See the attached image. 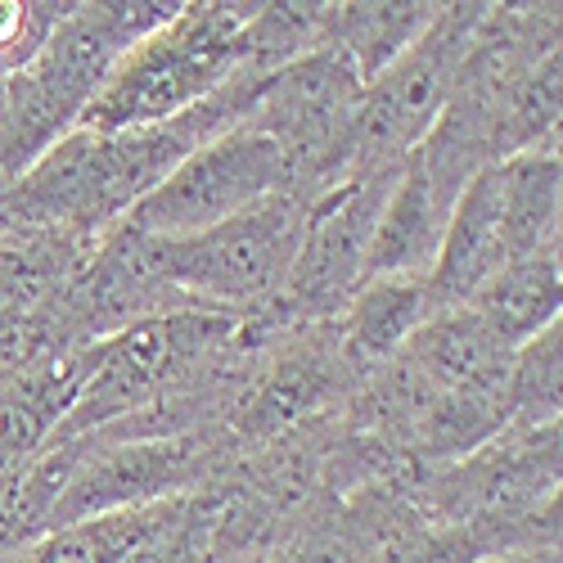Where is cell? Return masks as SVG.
I'll return each mask as SVG.
<instances>
[{
	"mask_svg": "<svg viewBox=\"0 0 563 563\" xmlns=\"http://www.w3.org/2000/svg\"><path fill=\"white\" fill-rule=\"evenodd\" d=\"M257 86L262 77H234L195 109L158 126H135L113 135L81 126L68 131L10 180L5 208L14 225L55 230L68 240L96 244L100 234L122 225V217L150 190H158L195 150L240 126Z\"/></svg>",
	"mask_w": 563,
	"mask_h": 563,
	"instance_id": "1",
	"label": "cell"
},
{
	"mask_svg": "<svg viewBox=\"0 0 563 563\" xmlns=\"http://www.w3.org/2000/svg\"><path fill=\"white\" fill-rule=\"evenodd\" d=\"M257 5L195 0L176 5L154 32L126 45L100 90L81 109V131H135L180 118L234 77L253 73V27Z\"/></svg>",
	"mask_w": 563,
	"mask_h": 563,
	"instance_id": "2",
	"label": "cell"
},
{
	"mask_svg": "<svg viewBox=\"0 0 563 563\" xmlns=\"http://www.w3.org/2000/svg\"><path fill=\"white\" fill-rule=\"evenodd\" d=\"M559 424H509L464 460L406 468L401 478L433 523L464 528L483 554H500L559 550Z\"/></svg>",
	"mask_w": 563,
	"mask_h": 563,
	"instance_id": "3",
	"label": "cell"
},
{
	"mask_svg": "<svg viewBox=\"0 0 563 563\" xmlns=\"http://www.w3.org/2000/svg\"><path fill=\"white\" fill-rule=\"evenodd\" d=\"M176 5H64L41 51L0 81V172L10 180L45 150L77 131L81 109L100 90L126 45L154 32Z\"/></svg>",
	"mask_w": 563,
	"mask_h": 563,
	"instance_id": "4",
	"label": "cell"
},
{
	"mask_svg": "<svg viewBox=\"0 0 563 563\" xmlns=\"http://www.w3.org/2000/svg\"><path fill=\"white\" fill-rule=\"evenodd\" d=\"M302 221H307V203L279 190L240 217H230L203 234H190V240H145V253L154 275L185 307L244 316V320L253 316L279 320L275 307L289 285Z\"/></svg>",
	"mask_w": 563,
	"mask_h": 563,
	"instance_id": "5",
	"label": "cell"
},
{
	"mask_svg": "<svg viewBox=\"0 0 563 563\" xmlns=\"http://www.w3.org/2000/svg\"><path fill=\"white\" fill-rule=\"evenodd\" d=\"M361 90L365 81L352 59L320 41L294 64L262 77L240 122L275 145L285 167V195L302 199L307 208L347 180Z\"/></svg>",
	"mask_w": 563,
	"mask_h": 563,
	"instance_id": "6",
	"label": "cell"
},
{
	"mask_svg": "<svg viewBox=\"0 0 563 563\" xmlns=\"http://www.w3.org/2000/svg\"><path fill=\"white\" fill-rule=\"evenodd\" d=\"M487 5H438L429 27L361 90L347 180L397 172L438 122Z\"/></svg>",
	"mask_w": 563,
	"mask_h": 563,
	"instance_id": "7",
	"label": "cell"
},
{
	"mask_svg": "<svg viewBox=\"0 0 563 563\" xmlns=\"http://www.w3.org/2000/svg\"><path fill=\"white\" fill-rule=\"evenodd\" d=\"M279 190H285V167L275 145L249 126H234L195 150L158 190L122 217V225L140 240H190Z\"/></svg>",
	"mask_w": 563,
	"mask_h": 563,
	"instance_id": "8",
	"label": "cell"
},
{
	"mask_svg": "<svg viewBox=\"0 0 563 563\" xmlns=\"http://www.w3.org/2000/svg\"><path fill=\"white\" fill-rule=\"evenodd\" d=\"M397 172L343 180L307 208L289 285H285V298H279V307H275V316L285 324L334 320L343 311V302L361 289L374 221H379V208L388 199V185H393Z\"/></svg>",
	"mask_w": 563,
	"mask_h": 563,
	"instance_id": "9",
	"label": "cell"
},
{
	"mask_svg": "<svg viewBox=\"0 0 563 563\" xmlns=\"http://www.w3.org/2000/svg\"><path fill=\"white\" fill-rule=\"evenodd\" d=\"M401 356L424 374L438 393H468V397H505L514 347L492 330L474 307L433 311L406 339Z\"/></svg>",
	"mask_w": 563,
	"mask_h": 563,
	"instance_id": "10",
	"label": "cell"
},
{
	"mask_svg": "<svg viewBox=\"0 0 563 563\" xmlns=\"http://www.w3.org/2000/svg\"><path fill=\"white\" fill-rule=\"evenodd\" d=\"M446 217H451V203L433 190L424 163L410 154L401 163V172L393 176L379 221H374L365 279H388V275L429 279L438 249H442V234H446Z\"/></svg>",
	"mask_w": 563,
	"mask_h": 563,
	"instance_id": "11",
	"label": "cell"
},
{
	"mask_svg": "<svg viewBox=\"0 0 563 563\" xmlns=\"http://www.w3.org/2000/svg\"><path fill=\"white\" fill-rule=\"evenodd\" d=\"M429 316H433L429 279H401V275L365 279L334 316V339L352 374L365 379L369 369L388 365Z\"/></svg>",
	"mask_w": 563,
	"mask_h": 563,
	"instance_id": "12",
	"label": "cell"
},
{
	"mask_svg": "<svg viewBox=\"0 0 563 563\" xmlns=\"http://www.w3.org/2000/svg\"><path fill=\"white\" fill-rule=\"evenodd\" d=\"M496 203H500V234L509 262L532 257L559 244V212H563V163L559 145H541L492 163Z\"/></svg>",
	"mask_w": 563,
	"mask_h": 563,
	"instance_id": "13",
	"label": "cell"
},
{
	"mask_svg": "<svg viewBox=\"0 0 563 563\" xmlns=\"http://www.w3.org/2000/svg\"><path fill=\"white\" fill-rule=\"evenodd\" d=\"M468 307H474L509 347H519L532 334L559 324V311H563V262H559V244L500 266Z\"/></svg>",
	"mask_w": 563,
	"mask_h": 563,
	"instance_id": "14",
	"label": "cell"
},
{
	"mask_svg": "<svg viewBox=\"0 0 563 563\" xmlns=\"http://www.w3.org/2000/svg\"><path fill=\"white\" fill-rule=\"evenodd\" d=\"M438 5L424 0H384V5H324V41L352 59L361 81L379 77L406 45L429 27Z\"/></svg>",
	"mask_w": 563,
	"mask_h": 563,
	"instance_id": "15",
	"label": "cell"
},
{
	"mask_svg": "<svg viewBox=\"0 0 563 563\" xmlns=\"http://www.w3.org/2000/svg\"><path fill=\"white\" fill-rule=\"evenodd\" d=\"M167 500L135 505V509H113V514H96V519H81V523L51 528V532H41L36 541L19 545L14 554H5L0 563H126V554L145 541L150 528L158 523V514H163Z\"/></svg>",
	"mask_w": 563,
	"mask_h": 563,
	"instance_id": "16",
	"label": "cell"
},
{
	"mask_svg": "<svg viewBox=\"0 0 563 563\" xmlns=\"http://www.w3.org/2000/svg\"><path fill=\"white\" fill-rule=\"evenodd\" d=\"M505 397H509L514 424H528V429L559 424V406H563V320L514 347Z\"/></svg>",
	"mask_w": 563,
	"mask_h": 563,
	"instance_id": "17",
	"label": "cell"
},
{
	"mask_svg": "<svg viewBox=\"0 0 563 563\" xmlns=\"http://www.w3.org/2000/svg\"><path fill=\"white\" fill-rule=\"evenodd\" d=\"M64 5H32V0H0V77L19 73L41 41L59 23Z\"/></svg>",
	"mask_w": 563,
	"mask_h": 563,
	"instance_id": "18",
	"label": "cell"
},
{
	"mask_svg": "<svg viewBox=\"0 0 563 563\" xmlns=\"http://www.w3.org/2000/svg\"><path fill=\"white\" fill-rule=\"evenodd\" d=\"M478 563H559V550H500L483 554Z\"/></svg>",
	"mask_w": 563,
	"mask_h": 563,
	"instance_id": "19",
	"label": "cell"
}]
</instances>
